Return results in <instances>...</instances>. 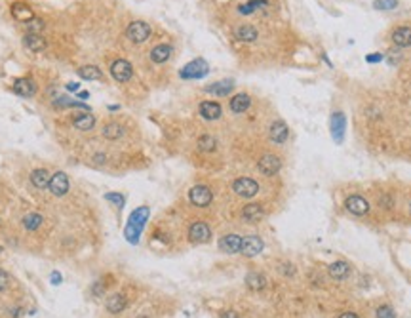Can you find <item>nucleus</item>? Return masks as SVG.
I'll return each instance as SVG.
<instances>
[{"mask_svg":"<svg viewBox=\"0 0 411 318\" xmlns=\"http://www.w3.org/2000/svg\"><path fill=\"white\" fill-rule=\"evenodd\" d=\"M215 145H217L215 137H211V136H202L200 139H198V147H200V151H206V153L215 149Z\"/></svg>","mask_w":411,"mask_h":318,"instance_id":"473e14b6","label":"nucleus"},{"mask_svg":"<svg viewBox=\"0 0 411 318\" xmlns=\"http://www.w3.org/2000/svg\"><path fill=\"white\" fill-rule=\"evenodd\" d=\"M48 189L52 190V195L55 197H63V195H67L69 190V177L65 172H55L54 176H52V181H50V187Z\"/></svg>","mask_w":411,"mask_h":318,"instance_id":"6e6552de","label":"nucleus"},{"mask_svg":"<svg viewBox=\"0 0 411 318\" xmlns=\"http://www.w3.org/2000/svg\"><path fill=\"white\" fill-rule=\"evenodd\" d=\"M126 305H128L126 298L122 293H115V295H111L107 299V311L113 312V314H118V312H122L126 309Z\"/></svg>","mask_w":411,"mask_h":318,"instance_id":"412c9836","label":"nucleus"},{"mask_svg":"<svg viewBox=\"0 0 411 318\" xmlns=\"http://www.w3.org/2000/svg\"><path fill=\"white\" fill-rule=\"evenodd\" d=\"M73 124L76 130H80V132H88V130H92L95 126V116L88 115V113H82V115H78L76 118H74Z\"/></svg>","mask_w":411,"mask_h":318,"instance_id":"b1692460","label":"nucleus"},{"mask_svg":"<svg viewBox=\"0 0 411 318\" xmlns=\"http://www.w3.org/2000/svg\"><path fill=\"white\" fill-rule=\"evenodd\" d=\"M8 286H10V274L0 269V291L8 290Z\"/></svg>","mask_w":411,"mask_h":318,"instance_id":"e433bc0d","label":"nucleus"},{"mask_svg":"<svg viewBox=\"0 0 411 318\" xmlns=\"http://www.w3.org/2000/svg\"><path fill=\"white\" fill-rule=\"evenodd\" d=\"M50 181H52V176H50V172L44 168L34 169L33 174H31V183H33L36 189H46V187H50Z\"/></svg>","mask_w":411,"mask_h":318,"instance_id":"a211bd4d","label":"nucleus"},{"mask_svg":"<svg viewBox=\"0 0 411 318\" xmlns=\"http://www.w3.org/2000/svg\"><path fill=\"white\" fill-rule=\"evenodd\" d=\"M331 124H333V136H335V139H337V141H341V139H343L344 116L341 115V113H335V115H333V120H331Z\"/></svg>","mask_w":411,"mask_h":318,"instance_id":"7c9ffc66","label":"nucleus"},{"mask_svg":"<svg viewBox=\"0 0 411 318\" xmlns=\"http://www.w3.org/2000/svg\"><path fill=\"white\" fill-rule=\"evenodd\" d=\"M67 88H69V90H73V92H76V90H78V84H74V82H73V84H69Z\"/></svg>","mask_w":411,"mask_h":318,"instance_id":"37998d69","label":"nucleus"},{"mask_svg":"<svg viewBox=\"0 0 411 318\" xmlns=\"http://www.w3.org/2000/svg\"><path fill=\"white\" fill-rule=\"evenodd\" d=\"M42 225V216L38 214H27L23 217V227L27 230H36Z\"/></svg>","mask_w":411,"mask_h":318,"instance_id":"2f4dec72","label":"nucleus"},{"mask_svg":"<svg viewBox=\"0 0 411 318\" xmlns=\"http://www.w3.org/2000/svg\"><path fill=\"white\" fill-rule=\"evenodd\" d=\"M232 88H234L232 80H223V82H217V84H213V86H208V88H206V92H209V94H215V95H229Z\"/></svg>","mask_w":411,"mask_h":318,"instance_id":"c85d7f7f","label":"nucleus"},{"mask_svg":"<svg viewBox=\"0 0 411 318\" xmlns=\"http://www.w3.org/2000/svg\"><path fill=\"white\" fill-rule=\"evenodd\" d=\"M349 272H351V267H349V263H344V261H337V263L330 265V277L335 278V280L347 278Z\"/></svg>","mask_w":411,"mask_h":318,"instance_id":"393cba45","label":"nucleus"},{"mask_svg":"<svg viewBox=\"0 0 411 318\" xmlns=\"http://www.w3.org/2000/svg\"><path fill=\"white\" fill-rule=\"evenodd\" d=\"M280 168H282V160L276 155H265L259 160V169L263 176H274L280 172Z\"/></svg>","mask_w":411,"mask_h":318,"instance_id":"9d476101","label":"nucleus"},{"mask_svg":"<svg viewBox=\"0 0 411 318\" xmlns=\"http://www.w3.org/2000/svg\"><path fill=\"white\" fill-rule=\"evenodd\" d=\"M383 59V55L381 54H377V55H367V61H370V63H377V61H381Z\"/></svg>","mask_w":411,"mask_h":318,"instance_id":"ea45409f","label":"nucleus"},{"mask_svg":"<svg viewBox=\"0 0 411 318\" xmlns=\"http://www.w3.org/2000/svg\"><path fill=\"white\" fill-rule=\"evenodd\" d=\"M12 15H14L17 21H23V23H27V21H31L34 17L33 10H31L27 4H21V2H17V4L12 6Z\"/></svg>","mask_w":411,"mask_h":318,"instance_id":"4be33fe9","label":"nucleus"},{"mask_svg":"<svg viewBox=\"0 0 411 318\" xmlns=\"http://www.w3.org/2000/svg\"><path fill=\"white\" fill-rule=\"evenodd\" d=\"M25 25H27L29 33H38V31H42V29H44V21H42V19H34V17H33V19L27 21Z\"/></svg>","mask_w":411,"mask_h":318,"instance_id":"c9c22d12","label":"nucleus"},{"mask_svg":"<svg viewBox=\"0 0 411 318\" xmlns=\"http://www.w3.org/2000/svg\"><path fill=\"white\" fill-rule=\"evenodd\" d=\"M107 200H113V202H115L118 208H122V206H124V197H120V195H107Z\"/></svg>","mask_w":411,"mask_h":318,"instance_id":"4c0bfd02","label":"nucleus"},{"mask_svg":"<svg viewBox=\"0 0 411 318\" xmlns=\"http://www.w3.org/2000/svg\"><path fill=\"white\" fill-rule=\"evenodd\" d=\"M263 240L255 235H250V237L242 238V248H240V253H244L246 258H255L257 253L263 251Z\"/></svg>","mask_w":411,"mask_h":318,"instance_id":"423d86ee","label":"nucleus"},{"mask_svg":"<svg viewBox=\"0 0 411 318\" xmlns=\"http://www.w3.org/2000/svg\"><path fill=\"white\" fill-rule=\"evenodd\" d=\"M189 198H190V202L194 204V206H198V208H206V206H209V202H211L213 195H211L209 187H206V185H196V187H192V189H190Z\"/></svg>","mask_w":411,"mask_h":318,"instance_id":"39448f33","label":"nucleus"},{"mask_svg":"<svg viewBox=\"0 0 411 318\" xmlns=\"http://www.w3.org/2000/svg\"><path fill=\"white\" fill-rule=\"evenodd\" d=\"M14 92L17 95H21V97H31V95L36 94V84L31 78H19L14 84Z\"/></svg>","mask_w":411,"mask_h":318,"instance_id":"ddd939ff","label":"nucleus"},{"mask_svg":"<svg viewBox=\"0 0 411 318\" xmlns=\"http://www.w3.org/2000/svg\"><path fill=\"white\" fill-rule=\"evenodd\" d=\"M171 46L169 44H158L156 48H153V52H150V59L155 61V63H164V61L169 59V55H171Z\"/></svg>","mask_w":411,"mask_h":318,"instance_id":"5701e85b","label":"nucleus"},{"mask_svg":"<svg viewBox=\"0 0 411 318\" xmlns=\"http://www.w3.org/2000/svg\"><path fill=\"white\" fill-rule=\"evenodd\" d=\"M23 44H25V48L31 50V52H42V50L46 48V40H44L38 33H27L25 38H23Z\"/></svg>","mask_w":411,"mask_h":318,"instance_id":"dca6fc26","label":"nucleus"},{"mask_svg":"<svg viewBox=\"0 0 411 318\" xmlns=\"http://www.w3.org/2000/svg\"><path fill=\"white\" fill-rule=\"evenodd\" d=\"M232 190H234L238 197L251 198L259 193V185H257V181L250 179V177H240V179H236L232 183Z\"/></svg>","mask_w":411,"mask_h":318,"instance_id":"f03ea898","label":"nucleus"},{"mask_svg":"<svg viewBox=\"0 0 411 318\" xmlns=\"http://www.w3.org/2000/svg\"><path fill=\"white\" fill-rule=\"evenodd\" d=\"M392 42L400 48L411 46V29L409 27H398L392 33Z\"/></svg>","mask_w":411,"mask_h":318,"instance_id":"6ab92c4d","label":"nucleus"},{"mask_svg":"<svg viewBox=\"0 0 411 318\" xmlns=\"http://www.w3.org/2000/svg\"><path fill=\"white\" fill-rule=\"evenodd\" d=\"M221 318H240V316H238V312H234V311H227V312H223Z\"/></svg>","mask_w":411,"mask_h":318,"instance_id":"58836bf2","label":"nucleus"},{"mask_svg":"<svg viewBox=\"0 0 411 318\" xmlns=\"http://www.w3.org/2000/svg\"><path fill=\"white\" fill-rule=\"evenodd\" d=\"M219 248L225 253H238L240 248H242V237L238 235H227L219 240Z\"/></svg>","mask_w":411,"mask_h":318,"instance_id":"f8f14e48","label":"nucleus"},{"mask_svg":"<svg viewBox=\"0 0 411 318\" xmlns=\"http://www.w3.org/2000/svg\"><path fill=\"white\" fill-rule=\"evenodd\" d=\"M137 318H148V316H137Z\"/></svg>","mask_w":411,"mask_h":318,"instance_id":"c03bdc74","label":"nucleus"},{"mask_svg":"<svg viewBox=\"0 0 411 318\" xmlns=\"http://www.w3.org/2000/svg\"><path fill=\"white\" fill-rule=\"evenodd\" d=\"M208 63L204 59H194L190 61L189 65H185L181 69V78H202V76L208 75Z\"/></svg>","mask_w":411,"mask_h":318,"instance_id":"20e7f679","label":"nucleus"},{"mask_svg":"<svg viewBox=\"0 0 411 318\" xmlns=\"http://www.w3.org/2000/svg\"><path fill=\"white\" fill-rule=\"evenodd\" d=\"M344 206H347V210L351 211V214H354V216H364V214L370 211V204H367V200L362 197H358V195L347 198Z\"/></svg>","mask_w":411,"mask_h":318,"instance_id":"9b49d317","label":"nucleus"},{"mask_svg":"<svg viewBox=\"0 0 411 318\" xmlns=\"http://www.w3.org/2000/svg\"><path fill=\"white\" fill-rule=\"evenodd\" d=\"M339 318H358V314L356 312H343Z\"/></svg>","mask_w":411,"mask_h":318,"instance_id":"a19ab883","label":"nucleus"},{"mask_svg":"<svg viewBox=\"0 0 411 318\" xmlns=\"http://www.w3.org/2000/svg\"><path fill=\"white\" fill-rule=\"evenodd\" d=\"M200 115L206 118V120H217L221 116V105L215 101H204L200 105Z\"/></svg>","mask_w":411,"mask_h":318,"instance_id":"f3484780","label":"nucleus"},{"mask_svg":"<svg viewBox=\"0 0 411 318\" xmlns=\"http://www.w3.org/2000/svg\"><path fill=\"white\" fill-rule=\"evenodd\" d=\"M103 136L107 137V139H118V137L124 136V128H122L120 124H116V122L107 124V126L103 128Z\"/></svg>","mask_w":411,"mask_h":318,"instance_id":"c756f323","label":"nucleus"},{"mask_svg":"<svg viewBox=\"0 0 411 318\" xmlns=\"http://www.w3.org/2000/svg\"><path fill=\"white\" fill-rule=\"evenodd\" d=\"M132 73H134V69L126 59H118L111 65V75L118 82H128L132 78Z\"/></svg>","mask_w":411,"mask_h":318,"instance_id":"1a4fd4ad","label":"nucleus"},{"mask_svg":"<svg viewBox=\"0 0 411 318\" xmlns=\"http://www.w3.org/2000/svg\"><path fill=\"white\" fill-rule=\"evenodd\" d=\"M78 75L84 80H99V78H103V73L95 65H84V67H80L78 69Z\"/></svg>","mask_w":411,"mask_h":318,"instance_id":"cd10ccee","label":"nucleus"},{"mask_svg":"<svg viewBox=\"0 0 411 318\" xmlns=\"http://www.w3.org/2000/svg\"><path fill=\"white\" fill-rule=\"evenodd\" d=\"M52 282H54V284H59V282H61V274L54 272V274H52Z\"/></svg>","mask_w":411,"mask_h":318,"instance_id":"79ce46f5","label":"nucleus"},{"mask_svg":"<svg viewBox=\"0 0 411 318\" xmlns=\"http://www.w3.org/2000/svg\"><path fill=\"white\" fill-rule=\"evenodd\" d=\"M147 216H148L147 208H139V210H135L134 214H132L129 223H128V227H126V237H128L129 242H137V237H139L143 225H145Z\"/></svg>","mask_w":411,"mask_h":318,"instance_id":"f257e3e1","label":"nucleus"},{"mask_svg":"<svg viewBox=\"0 0 411 318\" xmlns=\"http://www.w3.org/2000/svg\"><path fill=\"white\" fill-rule=\"evenodd\" d=\"M236 38L242 42H253L257 38V29L251 25H242V27L236 29Z\"/></svg>","mask_w":411,"mask_h":318,"instance_id":"a878e982","label":"nucleus"},{"mask_svg":"<svg viewBox=\"0 0 411 318\" xmlns=\"http://www.w3.org/2000/svg\"><path fill=\"white\" fill-rule=\"evenodd\" d=\"M126 34H128V38L132 42L141 44V42H145L150 36V27H148L145 21H134V23H129Z\"/></svg>","mask_w":411,"mask_h":318,"instance_id":"7ed1b4c3","label":"nucleus"},{"mask_svg":"<svg viewBox=\"0 0 411 318\" xmlns=\"http://www.w3.org/2000/svg\"><path fill=\"white\" fill-rule=\"evenodd\" d=\"M246 284L250 290H263L265 284H267V278L261 274V272H250L248 277H246Z\"/></svg>","mask_w":411,"mask_h":318,"instance_id":"bb28decb","label":"nucleus"},{"mask_svg":"<svg viewBox=\"0 0 411 318\" xmlns=\"http://www.w3.org/2000/svg\"><path fill=\"white\" fill-rule=\"evenodd\" d=\"M377 318H396V312H394L392 307L383 305V307H379L377 309Z\"/></svg>","mask_w":411,"mask_h":318,"instance_id":"f704fd0d","label":"nucleus"},{"mask_svg":"<svg viewBox=\"0 0 411 318\" xmlns=\"http://www.w3.org/2000/svg\"><path fill=\"white\" fill-rule=\"evenodd\" d=\"M189 238L194 244H204V242H208L209 238H211V230H209V227L204 223V221H196V223L190 225Z\"/></svg>","mask_w":411,"mask_h":318,"instance_id":"0eeeda50","label":"nucleus"},{"mask_svg":"<svg viewBox=\"0 0 411 318\" xmlns=\"http://www.w3.org/2000/svg\"><path fill=\"white\" fill-rule=\"evenodd\" d=\"M288 134H290V132H288V126H286V122H282V120H276L269 130V136L274 143H284L288 139Z\"/></svg>","mask_w":411,"mask_h":318,"instance_id":"4468645a","label":"nucleus"},{"mask_svg":"<svg viewBox=\"0 0 411 318\" xmlns=\"http://www.w3.org/2000/svg\"><path fill=\"white\" fill-rule=\"evenodd\" d=\"M250 105H251V99L248 94H238L230 99V111H232V113H244V111L250 109Z\"/></svg>","mask_w":411,"mask_h":318,"instance_id":"aec40b11","label":"nucleus"},{"mask_svg":"<svg viewBox=\"0 0 411 318\" xmlns=\"http://www.w3.org/2000/svg\"><path fill=\"white\" fill-rule=\"evenodd\" d=\"M398 6V0H375L373 8L375 10H394Z\"/></svg>","mask_w":411,"mask_h":318,"instance_id":"72a5a7b5","label":"nucleus"},{"mask_svg":"<svg viewBox=\"0 0 411 318\" xmlns=\"http://www.w3.org/2000/svg\"><path fill=\"white\" fill-rule=\"evenodd\" d=\"M263 216H265V211H263V208H261V204H248L242 210V217L248 223H257V221L263 219Z\"/></svg>","mask_w":411,"mask_h":318,"instance_id":"2eb2a0df","label":"nucleus"}]
</instances>
